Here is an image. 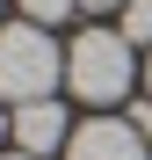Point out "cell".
<instances>
[{
  "mask_svg": "<svg viewBox=\"0 0 152 160\" xmlns=\"http://www.w3.org/2000/svg\"><path fill=\"white\" fill-rule=\"evenodd\" d=\"M131 80H138V58H131L123 29H87L65 44V88L80 102H123Z\"/></svg>",
  "mask_w": 152,
  "mask_h": 160,
  "instance_id": "cell-1",
  "label": "cell"
},
{
  "mask_svg": "<svg viewBox=\"0 0 152 160\" xmlns=\"http://www.w3.org/2000/svg\"><path fill=\"white\" fill-rule=\"evenodd\" d=\"M58 80H65V51L51 44V29L36 22L0 29V102H51Z\"/></svg>",
  "mask_w": 152,
  "mask_h": 160,
  "instance_id": "cell-2",
  "label": "cell"
},
{
  "mask_svg": "<svg viewBox=\"0 0 152 160\" xmlns=\"http://www.w3.org/2000/svg\"><path fill=\"white\" fill-rule=\"evenodd\" d=\"M65 160H152V146L138 138V124H123V117H94V124L72 131Z\"/></svg>",
  "mask_w": 152,
  "mask_h": 160,
  "instance_id": "cell-3",
  "label": "cell"
},
{
  "mask_svg": "<svg viewBox=\"0 0 152 160\" xmlns=\"http://www.w3.org/2000/svg\"><path fill=\"white\" fill-rule=\"evenodd\" d=\"M15 138H22V153H29V160H44V153L72 146L65 109H58V102H22V109H15Z\"/></svg>",
  "mask_w": 152,
  "mask_h": 160,
  "instance_id": "cell-4",
  "label": "cell"
},
{
  "mask_svg": "<svg viewBox=\"0 0 152 160\" xmlns=\"http://www.w3.org/2000/svg\"><path fill=\"white\" fill-rule=\"evenodd\" d=\"M131 44H152V0H123V22H116Z\"/></svg>",
  "mask_w": 152,
  "mask_h": 160,
  "instance_id": "cell-5",
  "label": "cell"
},
{
  "mask_svg": "<svg viewBox=\"0 0 152 160\" xmlns=\"http://www.w3.org/2000/svg\"><path fill=\"white\" fill-rule=\"evenodd\" d=\"M72 8H80V0H22V15H29L36 29H51V22H65Z\"/></svg>",
  "mask_w": 152,
  "mask_h": 160,
  "instance_id": "cell-6",
  "label": "cell"
},
{
  "mask_svg": "<svg viewBox=\"0 0 152 160\" xmlns=\"http://www.w3.org/2000/svg\"><path fill=\"white\" fill-rule=\"evenodd\" d=\"M131 124H138V138L152 146V102H131Z\"/></svg>",
  "mask_w": 152,
  "mask_h": 160,
  "instance_id": "cell-7",
  "label": "cell"
},
{
  "mask_svg": "<svg viewBox=\"0 0 152 160\" xmlns=\"http://www.w3.org/2000/svg\"><path fill=\"white\" fill-rule=\"evenodd\" d=\"M80 8H123V0H80Z\"/></svg>",
  "mask_w": 152,
  "mask_h": 160,
  "instance_id": "cell-8",
  "label": "cell"
},
{
  "mask_svg": "<svg viewBox=\"0 0 152 160\" xmlns=\"http://www.w3.org/2000/svg\"><path fill=\"white\" fill-rule=\"evenodd\" d=\"M7 160H29V153H7Z\"/></svg>",
  "mask_w": 152,
  "mask_h": 160,
  "instance_id": "cell-9",
  "label": "cell"
},
{
  "mask_svg": "<svg viewBox=\"0 0 152 160\" xmlns=\"http://www.w3.org/2000/svg\"><path fill=\"white\" fill-rule=\"evenodd\" d=\"M0 131H7V117H0Z\"/></svg>",
  "mask_w": 152,
  "mask_h": 160,
  "instance_id": "cell-10",
  "label": "cell"
},
{
  "mask_svg": "<svg viewBox=\"0 0 152 160\" xmlns=\"http://www.w3.org/2000/svg\"><path fill=\"white\" fill-rule=\"evenodd\" d=\"M145 80H152V66H145Z\"/></svg>",
  "mask_w": 152,
  "mask_h": 160,
  "instance_id": "cell-11",
  "label": "cell"
}]
</instances>
